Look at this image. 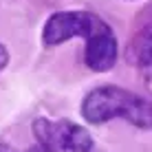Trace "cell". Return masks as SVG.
<instances>
[{
    "instance_id": "3957f363",
    "label": "cell",
    "mask_w": 152,
    "mask_h": 152,
    "mask_svg": "<svg viewBox=\"0 0 152 152\" xmlns=\"http://www.w3.org/2000/svg\"><path fill=\"white\" fill-rule=\"evenodd\" d=\"M106 20L99 18L93 11H82V9H73V11H57L49 15L42 29V42L44 46H60L73 38H91L95 31L106 27Z\"/></svg>"
},
{
    "instance_id": "ba28073f",
    "label": "cell",
    "mask_w": 152,
    "mask_h": 152,
    "mask_svg": "<svg viewBox=\"0 0 152 152\" xmlns=\"http://www.w3.org/2000/svg\"><path fill=\"white\" fill-rule=\"evenodd\" d=\"M0 152H13V150H9V148H4V145H0Z\"/></svg>"
},
{
    "instance_id": "5b68a950",
    "label": "cell",
    "mask_w": 152,
    "mask_h": 152,
    "mask_svg": "<svg viewBox=\"0 0 152 152\" xmlns=\"http://www.w3.org/2000/svg\"><path fill=\"white\" fill-rule=\"evenodd\" d=\"M126 62L137 66V69L152 66V22H148L128 42V46H126Z\"/></svg>"
},
{
    "instance_id": "277c9868",
    "label": "cell",
    "mask_w": 152,
    "mask_h": 152,
    "mask_svg": "<svg viewBox=\"0 0 152 152\" xmlns=\"http://www.w3.org/2000/svg\"><path fill=\"white\" fill-rule=\"evenodd\" d=\"M119 57V44L115 38V31L110 24L104 29L95 31L91 38H86V46H84V62L91 71L95 73H106L115 66Z\"/></svg>"
},
{
    "instance_id": "6da1fadb",
    "label": "cell",
    "mask_w": 152,
    "mask_h": 152,
    "mask_svg": "<svg viewBox=\"0 0 152 152\" xmlns=\"http://www.w3.org/2000/svg\"><path fill=\"white\" fill-rule=\"evenodd\" d=\"M82 117L95 126L121 117L134 128L148 130L152 128V102L121 86L106 84V86H97L84 95Z\"/></svg>"
},
{
    "instance_id": "8992f818",
    "label": "cell",
    "mask_w": 152,
    "mask_h": 152,
    "mask_svg": "<svg viewBox=\"0 0 152 152\" xmlns=\"http://www.w3.org/2000/svg\"><path fill=\"white\" fill-rule=\"evenodd\" d=\"M7 64H9V51H7V46L0 42V73L7 69Z\"/></svg>"
},
{
    "instance_id": "7a4b0ae2",
    "label": "cell",
    "mask_w": 152,
    "mask_h": 152,
    "mask_svg": "<svg viewBox=\"0 0 152 152\" xmlns=\"http://www.w3.org/2000/svg\"><path fill=\"white\" fill-rule=\"evenodd\" d=\"M31 132L40 148L46 152H91L93 150V137L84 126L69 121V119H60V121H51V119L38 117L31 124Z\"/></svg>"
},
{
    "instance_id": "52a82bcc",
    "label": "cell",
    "mask_w": 152,
    "mask_h": 152,
    "mask_svg": "<svg viewBox=\"0 0 152 152\" xmlns=\"http://www.w3.org/2000/svg\"><path fill=\"white\" fill-rule=\"evenodd\" d=\"M27 152H46L44 148H40V145H33V148H29Z\"/></svg>"
}]
</instances>
